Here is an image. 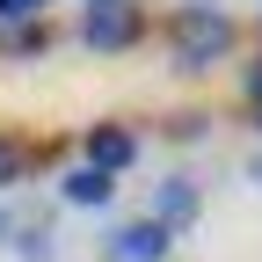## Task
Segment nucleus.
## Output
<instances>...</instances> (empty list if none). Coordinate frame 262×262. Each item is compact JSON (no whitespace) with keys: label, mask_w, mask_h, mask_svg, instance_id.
<instances>
[{"label":"nucleus","mask_w":262,"mask_h":262,"mask_svg":"<svg viewBox=\"0 0 262 262\" xmlns=\"http://www.w3.org/2000/svg\"><path fill=\"white\" fill-rule=\"evenodd\" d=\"M241 95H248V102H262V58L248 66V80H241Z\"/></svg>","instance_id":"nucleus-12"},{"label":"nucleus","mask_w":262,"mask_h":262,"mask_svg":"<svg viewBox=\"0 0 262 262\" xmlns=\"http://www.w3.org/2000/svg\"><path fill=\"white\" fill-rule=\"evenodd\" d=\"M8 233H15V211H8V204H0V248H8Z\"/></svg>","instance_id":"nucleus-13"},{"label":"nucleus","mask_w":262,"mask_h":262,"mask_svg":"<svg viewBox=\"0 0 262 262\" xmlns=\"http://www.w3.org/2000/svg\"><path fill=\"white\" fill-rule=\"evenodd\" d=\"M102 255H110V262H168V255H175V233H160L153 219H124V226H110Z\"/></svg>","instance_id":"nucleus-5"},{"label":"nucleus","mask_w":262,"mask_h":262,"mask_svg":"<svg viewBox=\"0 0 262 262\" xmlns=\"http://www.w3.org/2000/svg\"><path fill=\"white\" fill-rule=\"evenodd\" d=\"M204 131H211V117H204V110H175L168 124H160V139H175V146H189V139H204Z\"/></svg>","instance_id":"nucleus-10"},{"label":"nucleus","mask_w":262,"mask_h":262,"mask_svg":"<svg viewBox=\"0 0 262 262\" xmlns=\"http://www.w3.org/2000/svg\"><path fill=\"white\" fill-rule=\"evenodd\" d=\"M29 168H37V153H29V146L15 139V131H0V189H15Z\"/></svg>","instance_id":"nucleus-9"},{"label":"nucleus","mask_w":262,"mask_h":262,"mask_svg":"<svg viewBox=\"0 0 262 262\" xmlns=\"http://www.w3.org/2000/svg\"><path fill=\"white\" fill-rule=\"evenodd\" d=\"M51 51V22H8L0 29V58H44Z\"/></svg>","instance_id":"nucleus-8"},{"label":"nucleus","mask_w":262,"mask_h":262,"mask_svg":"<svg viewBox=\"0 0 262 262\" xmlns=\"http://www.w3.org/2000/svg\"><path fill=\"white\" fill-rule=\"evenodd\" d=\"M80 44L88 51H131V44H146V8H139V0L80 8Z\"/></svg>","instance_id":"nucleus-2"},{"label":"nucleus","mask_w":262,"mask_h":262,"mask_svg":"<svg viewBox=\"0 0 262 262\" xmlns=\"http://www.w3.org/2000/svg\"><path fill=\"white\" fill-rule=\"evenodd\" d=\"M8 248H15V262H58V233H51V219H15Z\"/></svg>","instance_id":"nucleus-7"},{"label":"nucleus","mask_w":262,"mask_h":262,"mask_svg":"<svg viewBox=\"0 0 262 262\" xmlns=\"http://www.w3.org/2000/svg\"><path fill=\"white\" fill-rule=\"evenodd\" d=\"M248 182H255V189H262V153H255V160H248Z\"/></svg>","instance_id":"nucleus-14"},{"label":"nucleus","mask_w":262,"mask_h":262,"mask_svg":"<svg viewBox=\"0 0 262 262\" xmlns=\"http://www.w3.org/2000/svg\"><path fill=\"white\" fill-rule=\"evenodd\" d=\"M80 168H95V175H131L139 168V131L131 124H117V117H102V124H88L80 131Z\"/></svg>","instance_id":"nucleus-3"},{"label":"nucleus","mask_w":262,"mask_h":262,"mask_svg":"<svg viewBox=\"0 0 262 262\" xmlns=\"http://www.w3.org/2000/svg\"><path fill=\"white\" fill-rule=\"evenodd\" d=\"M80 8H102V0H80Z\"/></svg>","instance_id":"nucleus-16"},{"label":"nucleus","mask_w":262,"mask_h":262,"mask_svg":"<svg viewBox=\"0 0 262 262\" xmlns=\"http://www.w3.org/2000/svg\"><path fill=\"white\" fill-rule=\"evenodd\" d=\"M51 8L58 0H0V29L8 22H51Z\"/></svg>","instance_id":"nucleus-11"},{"label":"nucleus","mask_w":262,"mask_h":262,"mask_svg":"<svg viewBox=\"0 0 262 262\" xmlns=\"http://www.w3.org/2000/svg\"><path fill=\"white\" fill-rule=\"evenodd\" d=\"M241 44V22L219 8V0H182V8L168 15V58L175 73H211V66H226Z\"/></svg>","instance_id":"nucleus-1"},{"label":"nucleus","mask_w":262,"mask_h":262,"mask_svg":"<svg viewBox=\"0 0 262 262\" xmlns=\"http://www.w3.org/2000/svg\"><path fill=\"white\" fill-rule=\"evenodd\" d=\"M146 219L160 226V233H189V226L196 219H204V182H196V175H160L153 182V204H146Z\"/></svg>","instance_id":"nucleus-4"},{"label":"nucleus","mask_w":262,"mask_h":262,"mask_svg":"<svg viewBox=\"0 0 262 262\" xmlns=\"http://www.w3.org/2000/svg\"><path fill=\"white\" fill-rule=\"evenodd\" d=\"M248 117H255V131H262V102H248Z\"/></svg>","instance_id":"nucleus-15"},{"label":"nucleus","mask_w":262,"mask_h":262,"mask_svg":"<svg viewBox=\"0 0 262 262\" xmlns=\"http://www.w3.org/2000/svg\"><path fill=\"white\" fill-rule=\"evenodd\" d=\"M58 204H66V211H110V204H117V182L73 160V168L58 175Z\"/></svg>","instance_id":"nucleus-6"}]
</instances>
